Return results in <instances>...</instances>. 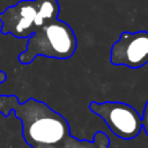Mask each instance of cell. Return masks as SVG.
I'll use <instances>...</instances> for the list:
<instances>
[{"instance_id":"1","label":"cell","mask_w":148,"mask_h":148,"mask_svg":"<svg viewBox=\"0 0 148 148\" xmlns=\"http://www.w3.org/2000/svg\"><path fill=\"white\" fill-rule=\"evenodd\" d=\"M14 113L22 124V135L31 148H109L110 138L102 131L92 140H79L71 134V127L64 116L46 103L28 98L21 103L15 95L0 94V114Z\"/></svg>"},{"instance_id":"2","label":"cell","mask_w":148,"mask_h":148,"mask_svg":"<svg viewBox=\"0 0 148 148\" xmlns=\"http://www.w3.org/2000/svg\"><path fill=\"white\" fill-rule=\"evenodd\" d=\"M77 47V39L72 27L62 20L56 18L35 31L27 43V47L18 54L22 65H29L37 57L53 59H69Z\"/></svg>"},{"instance_id":"3","label":"cell","mask_w":148,"mask_h":148,"mask_svg":"<svg viewBox=\"0 0 148 148\" xmlns=\"http://www.w3.org/2000/svg\"><path fill=\"white\" fill-rule=\"evenodd\" d=\"M58 14L57 0H20L0 13V32L29 38L44 24L58 18Z\"/></svg>"},{"instance_id":"4","label":"cell","mask_w":148,"mask_h":148,"mask_svg":"<svg viewBox=\"0 0 148 148\" xmlns=\"http://www.w3.org/2000/svg\"><path fill=\"white\" fill-rule=\"evenodd\" d=\"M89 109L102 118L109 130L119 139L132 140L142 131L141 114L130 104L123 102H90Z\"/></svg>"},{"instance_id":"5","label":"cell","mask_w":148,"mask_h":148,"mask_svg":"<svg viewBox=\"0 0 148 148\" xmlns=\"http://www.w3.org/2000/svg\"><path fill=\"white\" fill-rule=\"evenodd\" d=\"M110 61L114 66L138 69L148 64V31H124L110 51Z\"/></svg>"},{"instance_id":"6","label":"cell","mask_w":148,"mask_h":148,"mask_svg":"<svg viewBox=\"0 0 148 148\" xmlns=\"http://www.w3.org/2000/svg\"><path fill=\"white\" fill-rule=\"evenodd\" d=\"M141 120H142V128L148 136V101L146 102V105H145V109L141 116Z\"/></svg>"},{"instance_id":"7","label":"cell","mask_w":148,"mask_h":148,"mask_svg":"<svg viewBox=\"0 0 148 148\" xmlns=\"http://www.w3.org/2000/svg\"><path fill=\"white\" fill-rule=\"evenodd\" d=\"M6 80H7V74H6V72L0 71V83L5 82Z\"/></svg>"}]
</instances>
